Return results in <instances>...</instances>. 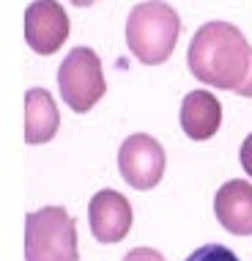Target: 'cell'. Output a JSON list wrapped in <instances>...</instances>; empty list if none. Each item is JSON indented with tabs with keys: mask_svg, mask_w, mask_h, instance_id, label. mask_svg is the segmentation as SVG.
I'll use <instances>...</instances> for the list:
<instances>
[{
	"mask_svg": "<svg viewBox=\"0 0 252 261\" xmlns=\"http://www.w3.org/2000/svg\"><path fill=\"white\" fill-rule=\"evenodd\" d=\"M58 88L74 113H88L107 94L102 61L90 47H74L58 66Z\"/></svg>",
	"mask_w": 252,
	"mask_h": 261,
	"instance_id": "4",
	"label": "cell"
},
{
	"mask_svg": "<svg viewBox=\"0 0 252 261\" xmlns=\"http://www.w3.org/2000/svg\"><path fill=\"white\" fill-rule=\"evenodd\" d=\"M222 124V105L206 88L189 91L181 102V129L192 140H208L219 132Z\"/></svg>",
	"mask_w": 252,
	"mask_h": 261,
	"instance_id": "9",
	"label": "cell"
},
{
	"mask_svg": "<svg viewBox=\"0 0 252 261\" xmlns=\"http://www.w3.org/2000/svg\"><path fill=\"white\" fill-rule=\"evenodd\" d=\"M60 126V113L47 88L25 91V143L41 146L50 143Z\"/></svg>",
	"mask_w": 252,
	"mask_h": 261,
	"instance_id": "10",
	"label": "cell"
},
{
	"mask_svg": "<svg viewBox=\"0 0 252 261\" xmlns=\"http://www.w3.org/2000/svg\"><path fill=\"white\" fill-rule=\"evenodd\" d=\"M77 258V223L63 206H44L25 217V261Z\"/></svg>",
	"mask_w": 252,
	"mask_h": 261,
	"instance_id": "3",
	"label": "cell"
},
{
	"mask_svg": "<svg viewBox=\"0 0 252 261\" xmlns=\"http://www.w3.org/2000/svg\"><path fill=\"white\" fill-rule=\"evenodd\" d=\"M186 66L203 86L236 91L247 80L252 47L233 22L211 19L195 31L186 50Z\"/></svg>",
	"mask_w": 252,
	"mask_h": 261,
	"instance_id": "1",
	"label": "cell"
},
{
	"mask_svg": "<svg viewBox=\"0 0 252 261\" xmlns=\"http://www.w3.org/2000/svg\"><path fill=\"white\" fill-rule=\"evenodd\" d=\"M214 215L225 231L236 237L252 234V185L244 179L225 181L214 195Z\"/></svg>",
	"mask_w": 252,
	"mask_h": 261,
	"instance_id": "8",
	"label": "cell"
},
{
	"mask_svg": "<svg viewBox=\"0 0 252 261\" xmlns=\"http://www.w3.org/2000/svg\"><path fill=\"white\" fill-rule=\"evenodd\" d=\"M186 261H239V256L225 245H203L195 253H189Z\"/></svg>",
	"mask_w": 252,
	"mask_h": 261,
	"instance_id": "11",
	"label": "cell"
},
{
	"mask_svg": "<svg viewBox=\"0 0 252 261\" xmlns=\"http://www.w3.org/2000/svg\"><path fill=\"white\" fill-rule=\"evenodd\" d=\"M135 212L126 195L118 190H99L88 203V223L90 234L96 237V242L102 245H115L129 234Z\"/></svg>",
	"mask_w": 252,
	"mask_h": 261,
	"instance_id": "7",
	"label": "cell"
},
{
	"mask_svg": "<svg viewBox=\"0 0 252 261\" xmlns=\"http://www.w3.org/2000/svg\"><path fill=\"white\" fill-rule=\"evenodd\" d=\"M72 22L58 0H33L25 9V41L33 53L52 55L69 39Z\"/></svg>",
	"mask_w": 252,
	"mask_h": 261,
	"instance_id": "6",
	"label": "cell"
},
{
	"mask_svg": "<svg viewBox=\"0 0 252 261\" xmlns=\"http://www.w3.org/2000/svg\"><path fill=\"white\" fill-rule=\"evenodd\" d=\"M181 36V17L165 0H145L129 11L126 44L129 53L145 66H159L176 50Z\"/></svg>",
	"mask_w": 252,
	"mask_h": 261,
	"instance_id": "2",
	"label": "cell"
},
{
	"mask_svg": "<svg viewBox=\"0 0 252 261\" xmlns=\"http://www.w3.org/2000/svg\"><path fill=\"white\" fill-rule=\"evenodd\" d=\"M236 94H241V96H247V99H252V66H249V72H247V80H244L241 86L236 88Z\"/></svg>",
	"mask_w": 252,
	"mask_h": 261,
	"instance_id": "14",
	"label": "cell"
},
{
	"mask_svg": "<svg viewBox=\"0 0 252 261\" xmlns=\"http://www.w3.org/2000/svg\"><path fill=\"white\" fill-rule=\"evenodd\" d=\"M96 0H72V6H80V9H85V6H93Z\"/></svg>",
	"mask_w": 252,
	"mask_h": 261,
	"instance_id": "15",
	"label": "cell"
},
{
	"mask_svg": "<svg viewBox=\"0 0 252 261\" xmlns=\"http://www.w3.org/2000/svg\"><path fill=\"white\" fill-rule=\"evenodd\" d=\"M118 171L135 190H151L165 176V149L156 138L135 132L118 149Z\"/></svg>",
	"mask_w": 252,
	"mask_h": 261,
	"instance_id": "5",
	"label": "cell"
},
{
	"mask_svg": "<svg viewBox=\"0 0 252 261\" xmlns=\"http://www.w3.org/2000/svg\"><path fill=\"white\" fill-rule=\"evenodd\" d=\"M123 261H165V256L153 248H135L123 256Z\"/></svg>",
	"mask_w": 252,
	"mask_h": 261,
	"instance_id": "12",
	"label": "cell"
},
{
	"mask_svg": "<svg viewBox=\"0 0 252 261\" xmlns=\"http://www.w3.org/2000/svg\"><path fill=\"white\" fill-rule=\"evenodd\" d=\"M239 160H241V168L247 171V176H252V132L244 138L241 151H239Z\"/></svg>",
	"mask_w": 252,
	"mask_h": 261,
	"instance_id": "13",
	"label": "cell"
}]
</instances>
